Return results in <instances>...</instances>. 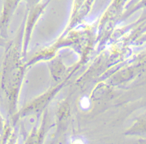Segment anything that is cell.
Masks as SVG:
<instances>
[{"label": "cell", "mask_w": 146, "mask_h": 144, "mask_svg": "<svg viewBox=\"0 0 146 144\" xmlns=\"http://www.w3.org/2000/svg\"><path fill=\"white\" fill-rule=\"evenodd\" d=\"M80 105H81L82 108H83L84 109L88 108L90 106V100H89V99L86 97H83L81 99V101H80Z\"/></svg>", "instance_id": "6da1fadb"}]
</instances>
